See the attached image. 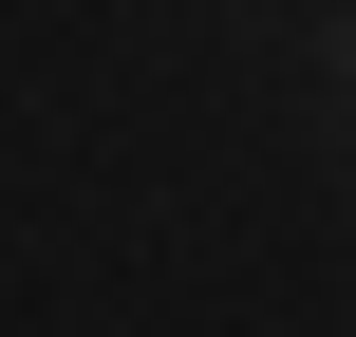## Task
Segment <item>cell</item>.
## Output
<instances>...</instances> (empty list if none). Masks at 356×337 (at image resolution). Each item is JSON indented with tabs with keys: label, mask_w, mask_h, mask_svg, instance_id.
Masks as SVG:
<instances>
[{
	"label": "cell",
	"mask_w": 356,
	"mask_h": 337,
	"mask_svg": "<svg viewBox=\"0 0 356 337\" xmlns=\"http://www.w3.org/2000/svg\"><path fill=\"white\" fill-rule=\"evenodd\" d=\"M319 75H338V94H356V0H338V19H319Z\"/></svg>",
	"instance_id": "obj_1"
}]
</instances>
